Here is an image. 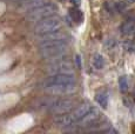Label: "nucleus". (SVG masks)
Here are the masks:
<instances>
[{
  "label": "nucleus",
  "instance_id": "ddd939ff",
  "mask_svg": "<svg viewBox=\"0 0 135 134\" xmlns=\"http://www.w3.org/2000/svg\"><path fill=\"white\" fill-rule=\"evenodd\" d=\"M69 15H71L72 20H73L74 22H76V24H80V22H82V20H84V13H82V11L75 6L73 8L69 9Z\"/></svg>",
  "mask_w": 135,
  "mask_h": 134
},
{
  "label": "nucleus",
  "instance_id": "f03ea898",
  "mask_svg": "<svg viewBox=\"0 0 135 134\" xmlns=\"http://www.w3.org/2000/svg\"><path fill=\"white\" fill-rule=\"evenodd\" d=\"M58 12L55 5L47 2V4H44L41 6H38L35 8H32L28 11L27 13V19L31 21H39V20L44 19V18H47L49 15H53Z\"/></svg>",
  "mask_w": 135,
  "mask_h": 134
},
{
  "label": "nucleus",
  "instance_id": "6e6552de",
  "mask_svg": "<svg viewBox=\"0 0 135 134\" xmlns=\"http://www.w3.org/2000/svg\"><path fill=\"white\" fill-rule=\"evenodd\" d=\"M45 91L53 94H68L75 89V84H59L44 87Z\"/></svg>",
  "mask_w": 135,
  "mask_h": 134
},
{
  "label": "nucleus",
  "instance_id": "4468645a",
  "mask_svg": "<svg viewBox=\"0 0 135 134\" xmlns=\"http://www.w3.org/2000/svg\"><path fill=\"white\" fill-rule=\"evenodd\" d=\"M93 67L95 69H102L105 67V59L101 54H95L93 58Z\"/></svg>",
  "mask_w": 135,
  "mask_h": 134
},
{
  "label": "nucleus",
  "instance_id": "a211bd4d",
  "mask_svg": "<svg viewBox=\"0 0 135 134\" xmlns=\"http://www.w3.org/2000/svg\"><path fill=\"white\" fill-rule=\"evenodd\" d=\"M115 6H116V9H118L119 12H120V11H122L124 7H126V5H124V2H123V1H119V2H116Z\"/></svg>",
  "mask_w": 135,
  "mask_h": 134
},
{
  "label": "nucleus",
  "instance_id": "f257e3e1",
  "mask_svg": "<svg viewBox=\"0 0 135 134\" xmlns=\"http://www.w3.org/2000/svg\"><path fill=\"white\" fill-rule=\"evenodd\" d=\"M61 28V20L56 15H49L47 18L39 20L38 24L34 26V32L38 35L46 34L49 32H54V31H59Z\"/></svg>",
  "mask_w": 135,
  "mask_h": 134
},
{
  "label": "nucleus",
  "instance_id": "4be33fe9",
  "mask_svg": "<svg viewBox=\"0 0 135 134\" xmlns=\"http://www.w3.org/2000/svg\"><path fill=\"white\" fill-rule=\"evenodd\" d=\"M60 1H64V0H60Z\"/></svg>",
  "mask_w": 135,
  "mask_h": 134
},
{
  "label": "nucleus",
  "instance_id": "412c9836",
  "mask_svg": "<svg viewBox=\"0 0 135 134\" xmlns=\"http://www.w3.org/2000/svg\"><path fill=\"white\" fill-rule=\"evenodd\" d=\"M127 2H128V4H134L135 0H127Z\"/></svg>",
  "mask_w": 135,
  "mask_h": 134
},
{
  "label": "nucleus",
  "instance_id": "0eeeda50",
  "mask_svg": "<svg viewBox=\"0 0 135 134\" xmlns=\"http://www.w3.org/2000/svg\"><path fill=\"white\" fill-rule=\"evenodd\" d=\"M102 119V113L95 107H90L88 112L82 117V119L79 121L78 125H90V123L98 122L99 120Z\"/></svg>",
  "mask_w": 135,
  "mask_h": 134
},
{
  "label": "nucleus",
  "instance_id": "20e7f679",
  "mask_svg": "<svg viewBox=\"0 0 135 134\" xmlns=\"http://www.w3.org/2000/svg\"><path fill=\"white\" fill-rule=\"evenodd\" d=\"M75 102L69 99H55L48 105V109L55 114H62V113L69 112L74 107Z\"/></svg>",
  "mask_w": 135,
  "mask_h": 134
},
{
  "label": "nucleus",
  "instance_id": "f8f14e48",
  "mask_svg": "<svg viewBox=\"0 0 135 134\" xmlns=\"http://www.w3.org/2000/svg\"><path fill=\"white\" fill-rule=\"evenodd\" d=\"M56 39H67V35L64 32H61L60 30L40 35V41H48V40H56Z\"/></svg>",
  "mask_w": 135,
  "mask_h": 134
},
{
  "label": "nucleus",
  "instance_id": "6ab92c4d",
  "mask_svg": "<svg viewBox=\"0 0 135 134\" xmlns=\"http://www.w3.org/2000/svg\"><path fill=\"white\" fill-rule=\"evenodd\" d=\"M76 64H78V67L81 68L82 64H81V58H80V55H76Z\"/></svg>",
  "mask_w": 135,
  "mask_h": 134
},
{
  "label": "nucleus",
  "instance_id": "9d476101",
  "mask_svg": "<svg viewBox=\"0 0 135 134\" xmlns=\"http://www.w3.org/2000/svg\"><path fill=\"white\" fill-rule=\"evenodd\" d=\"M121 34L122 35H129L135 31V17H131L121 25L120 27Z\"/></svg>",
  "mask_w": 135,
  "mask_h": 134
},
{
  "label": "nucleus",
  "instance_id": "7ed1b4c3",
  "mask_svg": "<svg viewBox=\"0 0 135 134\" xmlns=\"http://www.w3.org/2000/svg\"><path fill=\"white\" fill-rule=\"evenodd\" d=\"M48 74H60V73H66V74H74L73 65L67 60H62L59 59L56 61H52V64L48 66L47 68Z\"/></svg>",
  "mask_w": 135,
  "mask_h": 134
},
{
  "label": "nucleus",
  "instance_id": "f3484780",
  "mask_svg": "<svg viewBox=\"0 0 135 134\" xmlns=\"http://www.w3.org/2000/svg\"><path fill=\"white\" fill-rule=\"evenodd\" d=\"M123 48L126 50V52H128V53H135V41H133V40L124 41Z\"/></svg>",
  "mask_w": 135,
  "mask_h": 134
},
{
  "label": "nucleus",
  "instance_id": "39448f33",
  "mask_svg": "<svg viewBox=\"0 0 135 134\" xmlns=\"http://www.w3.org/2000/svg\"><path fill=\"white\" fill-rule=\"evenodd\" d=\"M59 84H75L74 74H66V73H60V74H52L51 76L44 82L42 86H51V85H59Z\"/></svg>",
  "mask_w": 135,
  "mask_h": 134
},
{
  "label": "nucleus",
  "instance_id": "dca6fc26",
  "mask_svg": "<svg viewBox=\"0 0 135 134\" xmlns=\"http://www.w3.org/2000/svg\"><path fill=\"white\" fill-rule=\"evenodd\" d=\"M119 87H120L121 92H127L128 91V87H129V84H128V79L126 76H121L119 79Z\"/></svg>",
  "mask_w": 135,
  "mask_h": 134
},
{
  "label": "nucleus",
  "instance_id": "2eb2a0df",
  "mask_svg": "<svg viewBox=\"0 0 135 134\" xmlns=\"http://www.w3.org/2000/svg\"><path fill=\"white\" fill-rule=\"evenodd\" d=\"M95 101H97V104L99 105V106L102 107V108H106L107 107V105H108L107 97H106L105 94H102V93H99V94L95 95Z\"/></svg>",
  "mask_w": 135,
  "mask_h": 134
},
{
  "label": "nucleus",
  "instance_id": "aec40b11",
  "mask_svg": "<svg viewBox=\"0 0 135 134\" xmlns=\"http://www.w3.org/2000/svg\"><path fill=\"white\" fill-rule=\"evenodd\" d=\"M71 1L73 2V5H74L75 7H78L80 5V0H71Z\"/></svg>",
  "mask_w": 135,
  "mask_h": 134
},
{
  "label": "nucleus",
  "instance_id": "9b49d317",
  "mask_svg": "<svg viewBox=\"0 0 135 134\" xmlns=\"http://www.w3.org/2000/svg\"><path fill=\"white\" fill-rule=\"evenodd\" d=\"M47 2H49V0H24L19 5V7L21 9H25V11H30V9L41 6L44 4H47Z\"/></svg>",
  "mask_w": 135,
  "mask_h": 134
},
{
  "label": "nucleus",
  "instance_id": "1a4fd4ad",
  "mask_svg": "<svg viewBox=\"0 0 135 134\" xmlns=\"http://www.w3.org/2000/svg\"><path fill=\"white\" fill-rule=\"evenodd\" d=\"M67 39H56V40H48V41H40L39 50H51V48H59V47H67Z\"/></svg>",
  "mask_w": 135,
  "mask_h": 134
},
{
  "label": "nucleus",
  "instance_id": "423d86ee",
  "mask_svg": "<svg viewBox=\"0 0 135 134\" xmlns=\"http://www.w3.org/2000/svg\"><path fill=\"white\" fill-rule=\"evenodd\" d=\"M67 52V47H59V48H51V50H41L40 51V55L44 59L49 61H56L60 58L66 54Z\"/></svg>",
  "mask_w": 135,
  "mask_h": 134
}]
</instances>
